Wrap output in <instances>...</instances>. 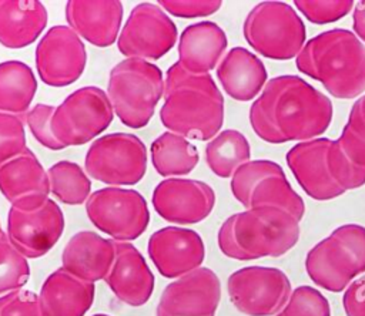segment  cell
<instances>
[{
  "label": "cell",
  "instance_id": "29",
  "mask_svg": "<svg viewBox=\"0 0 365 316\" xmlns=\"http://www.w3.org/2000/svg\"><path fill=\"white\" fill-rule=\"evenodd\" d=\"M150 152L154 169L165 178L188 175L200 159L198 149L190 139L170 131L153 141Z\"/></svg>",
  "mask_w": 365,
  "mask_h": 316
},
{
  "label": "cell",
  "instance_id": "34",
  "mask_svg": "<svg viewBox=\"0 0 365 316\" xmlns=\"http://www.w3.org/2000/svg\"><path fill=\"white\" fill-rule=\"evenodd\" d=\"M27 149L24 121L21 115L0 112V164Z\"/></svg>",
  "mask_w": 365,
  "mask_h": 316
},
{
  "label": "cell",
  "instance_id": "19",
  "mask_svg": "<svg viewBox=\"0 0 365 316\" xmlns=\"http://www.w3.org/2000/svg\"><path fill=\"white\" fill-rule=\"evenodd\" d=\"M329 138L321 137L295 144L287 152V164L304 192L315 201H329L345 191L334 181L327 167Z\"/></svg>",
  "mask_w": 365,
  "mask_h": 316
},
{
  "label": "cell",
  "instance_id": "30",
  "mask_svg": "<svg viewBox=\"0 0 365 316\" xmlns=\"http://www.w3.org/2000/svg\"><path fill=\"white\" fill-rule=\"evenodd\" d=\"M251 158V148L244 134L237 130H222L205 147V162L220 178H230Z\"/></svg>",
  "mask_w": 365,
  "mask_h": 316
},
{
  "label": "cell",
  "instance_id": "28",
  "mask_svg": "<svg viewBox=\"0 0 365 316\" xmlns=\"http://www.w3.org/2000/svg\"><path fill=\"white\" fill-rule=\"evenodd\" d=\"M36 91L37 80L30 65L19 60L0 63V112H29Z\"/></svg>",
  "mask_w": 365,
  "mask_h": 316
},
{
  "label": "cell",
  "instance_id": "37",
  "mask_svg": "<svg viewBox=\"0 0 365 316\" xmlns=\"http://www.w3.org/2000/svg\"><path fill=\"white\" fill-rule=\"evenodd\" d=\"M0 316H43L38 295L31 290H13L0 297Z\"/></svg>",
  "mask_w": 365,
  "mask_h": 316
},
{
  "label": "cell",
  "instance_id": "14",
  "mask_svg": "<svg viewBox=\"0 0 365 316\" xmlns=\"http://www.w3.org/2000/svg\"><path fill=\"white\" fill-rule=\"evenodd\" d=\"M87 64L81 38L68 26H53L36 47V68L40 80L50 87L76 83Z\"/></svg>",
  "mask_w": 365,
  "mask_h": 316
},
{
  "label": "cell",
  "instance_id": "21",
  "mask_svg": "<svg viewBox=\"0 0 365 316\" xmlns=\"http://www.w3.org/2000/svg\"><path fill=\"white\" fill-rule=\"evenodd\" d=\"M124 14L118 0H71L66 3V20L74 33L97 47H108L118 38Z\"/></svg>",
  "mask_w": 365,
  "mask_h": 316
},
{
  "label": "cell",
  "instance_id": "25",
  "mask_svg": "<svg viewBox=\"0 0 365 316\" xmlns=\"http://www.w3.org/2000/svg\"><path fill=\"white\" fill-rule=\"evenodd\" d=\"M217 78L232 100L251 101L267 84V68L250 50L232 47L217 65Z\"/></svg>",
  "mask_w": 365,
  "mask_h": 316
},
{
  "label": "cell",
  "instance_id": "26",
  "mask_svg": "<svg viewBox=\"0 0 365 316\" xmlns=\"http://www.w3.org/2000/svg\"><path fill=\"white\" fill-rule=\"evenodd\" d=\"M47 26V10L36 0H0V44L23 48L34 43Z\"/></svg>",
  "mask_w": 365,
  "mask_h": 316
},
{
  "label": "cell",
  "instance_id": "39",
  "mask_svg": "<svg viewBox=\"0 0 365 316\" xmlns=\"http://www.w3.org/2000/svg\"><path fill=\"white\" fill-rule=\"evenodd\" d=\"M342 306L346 316H365V275L345 289Z\"/></svg>",
  "mask_w": 365,
  "mask_h": 316
},
{
  "label": "cell",
  "instance_id": "27",
  "mask_svg": "<svg viewBox=\"0 0 365 316\" xmlns=\"http://www.w3.org/2000/svg\"><path fill=\"white\" fill-rule=\"evenodd\" d=\"M0 192L10 204L33 194H50L47 171L31 149L0 164Z\"/></svg>",
  "mask_w": 365,
  "mask_h": 316
},
{
  "label": "cell",
  "instance_id": "11",
  "mask_svg": "<svg viewBox=\"0 0 365 316\" xmlns=\"http://www.w3.org/2000/svg\"><path fill=\"white\" fill-rule=\"evenodd\" d=\"M91 223L113 241L128 242L143 235L150 223L144 196L135 189L106 186L94 191L86 202Z\"/></svg>",
  "mask_w": 365,
  "mask_h": 316
},
{
  "label": "cell",
  "instance_id": "31",
  "mask_svg": "<svg viewBox=\"0 0 365 316\" xmlns=\"http://www.w3.org/2000/svg\"><path fill=\"white\" fill-rule=\"evenodd\" d=\"M50 194L66 205L86 204L91 192V181L87 172L76 162L58 161L47 171Z\"/></svg>",
  "mask_w": 365,
  "mask_h": 316
},
{
  "label": "cell",
  "instance_id": "17",
  "mask_svg": "<svg viewBox=\"0 0 365 316\" xmlns=\"http://www.w3.org/2000/svg\"><path fill=\"white\" fill-rule=\"evenodd\" d=\"M215 205L214 189L198 179L165 178L153 192V206L167 222L192 225L204 221Z\"/></svg>",
  "mask_w": 365,
  "mask_h": 316
},
{
  "label": "cell",
  "instance_id": "35",
  "mask_svg": "<svg viewBox=\"0 0 365 316\" xmlns=\"http://www.w3.org/2000/svg\"><path fill=\"white\" fill-rule=\"evenodd\" d=\"M295 7L308 21L314 24H328L345 17L354 7L351 0H295Z\"/></svg>",
  "mask_w": 365,
  "mask_h": 316
},
{
  "label": "cell",
  "instance_id": "8",
  "mask_svg": "<svg viewBox=\"0 0 365 316\" xmlns=\"http://www.w3.org/2000/svg\"><path fill=\"white\" fill-rule=\"evenodd\" d=\"M84 168L90 178L108 186L134 185L147 172V148L134 134H106L88 147Z\"/></svg>",
  "mask_w": 365,
  "mask_h": 316
},
{
  "label": "cell",
  "instance_id": "41",
  "mask_svg": "<svg viewBox=\"0 0 365 316\" xmlns=\"http://www.w3.org/2000/svg\"><path fill=\"white\" fill-rule=\"evenodd\" d=\"M4 235H6V233L3 232V229H1V225H0V239H1Z\"/></svg>",
  "mask_w": 365,
  "mask_h": 316
},
{
  "label": "cell",
  "instance_id": "3",
  "mask_svg": "<svg viewBox=\"0 0 365 316\" xmlns=\"http://www.w3.org/2000/svg\"><path fill=\"white\" fill-rule=\"evenodd\" d=\"M295 65L335 98L351 100L365 91V44L346 28L309 38L295 57Z\"/></svg>",
  "mask_w": 365,
  "mask_h": 316
},
{
  "label": "cell",
  "instance_id": "40",
  "mask_svg": "<svg viewBox=\"0 0 365 316\" xmlns=\"http://www.w3.org/2000/svg\"><path fill=\"white\" fill-rule=\"evenodd\" d=\"M352 26H354V34L361 41H365V0L358 1L355 4L354 14H352Z\"/></svg>",
  "mask_w": 365,
  "mask_h": 316
},
{
  "label": "cell",
  "instance_id": "20",
  "mask_svg": "<svg viewBox=\"0 0 365 316\" xmlns=\"http://www.w3.org/2000/svg\"><path fill=\"white\" fill-rule=\"evenodd\" d=\"M115 258L104 282L118 300L128 306H143L154 290V275L144 256L130 242L114 241Z\"/></svg>",
  "mask_w": 365,
  "mask_h": 316
},
{
  "label": "cell",
  "instance_id": "33",
  "mask_svg": "<svg viewBox=\"0 0 365 316\" xmlns=\"http://www.w3.org/2000/svg\"><path fill=\"white\" fill-rule=\"evenodd\" d=\"M281 316H331L327 297L312 286H298L291 292Z\"/></svg>",
  "mask_w": 365,
  "mask_h": 316
},
{
  "label": "cell",
  "instance_id": "6",
  "mask_svg": "<svg viewBox=\"0 0 365 316\" xmlns=\"http://www.w3.org/2000/svg\"><path fill=\"white\" fill-rule=\"evenodd\" d=\"M305 270L311 280L329 292H342L365 273V226L345 223L309 249Z\"/></svg>",
  "mask_w": 365,
  "mask_h": 316
},
{
  "label": "cell",
  "instance_id": "2",
  "mask_svg": "<svg viewBox=\"0 0 365 316\" xmlns=\"http://www.w3.org/2000/svg\"><path fill=\"white\" fill-rule=\"evenodd\" d=\"M161 124L187 139L210 141L224 122V97L210 74L192 75L175 61L165 74Z\"/></svg>",
  "mask_w": 365,
  "mask_h": 316
},
{
  "label": "cell",
  "instance_id": "24",
  "mask_svg": "<svg viewBox=\"0 0 365 316\" xmlns=\"http://www.w3.org/2000/svg\"><path fill=\"white\" fill-rule=\"evenodd\" d=\"M94 283L84 282L63 268L50 273L38 295L43 316H84L94 300Z\"/></svg>",
  "mask_w": 365,
  "mask_h": 316
},
{
  "label": "cell",
  "instance_id": "23",
  "mask_svg": "<svg viewBox=\"0 0 365 316\" xmlns=\"http://www.w3.org/2000/svg\"><path fill=\"white\" fill-rule=\"evenodd\" d=\"M228 40L225 31L214 21L187 26L178 38V64L192 75L210 74L220 64Z\"/></svg>",
  "mask_w": 365,
  "mask_h": 316
},
{
  "label": "cell",
  "instance_id": "22",
  "mask_svg": "<svg viewBox=\"0 0 365 316\" xmlns=\"http://www.w3.org/2000/svg\"><path fill=\"white\" fill-rule=\"evenodd\" d=\"M115 258L114 241L93 231H80L66 243L61 253V268L70 275L94 283L104 280Z\"/></svg>",
  "mask_w": 365,
  "mask_h": 316
},
{
  "label": "cell",
  "instance_id": "16",
  "mask_svg": "<svg viewBox=\"0 0 365 316\" xmlns=\"http://www.w3.org/2000/svg\"><path fill=\"white\" fill-rule=\"evenodd\" d=\"M221 299V283L210 268H198L165 286L157 316H215Z\"/></svg>",
  "mask_w": 365,
  "mask_h": 316
},
{
  "label": "cell",
  "instance_id": "15",
  "mask_svg": "<svg viewBox=\"0 0 365 316\" xmlns=\"http://www.w3.org/2000/svg\"><path fill=\"white\" fill-rule=\"evenodd\" d=\"M63 231L64 215L51 198L31 209H17L14 206L9 209L7 238L29 259L40 258L51 251Z\"/></svg>",
  "mask_w": 365,
  "mask_h": 316
},
{
  "label": "cell",
  "instance_id": "9",
  "mask_svg": "<svg viewBox=\"0 0 365 316\" xmlns=\"http://www.w3.org/2000/svg\"><path fill=\"white\" fill-rule=\"evenodd\" d=\"M114 118L108 95L98 87L87 85L68 94L51 117V131L64 148L83 145L104 132Z\"/></svg>",
  "mask_w": 365,
  "mask_h": 316
},
{
  "label": "cell",
  "instance_id": "32",
  "mask_svg": "<svg viewBox=\"0 0 365 316\" xmlns=\"http://www.w3.org/2000/svg\"><path fill=\"white\" fill-rule=\"evenodd\" d=\"M29 278L27 258L11 245L6 233L0 239V295L21 289Z\"/></svg>",
  "mask_w": 365,
  "mask_h": 316
},
{
  "label": "cell",
  "instance_id": "10",
  "mask_svg": "<svg viewBox=\"0 0 365 316\" xmlns=\"http://www.w3.org/2000/svg\"><path fill=\"white\" fill-rule=\"evenodd\" d=\"M230 186L234 198L247 209L279 208L299 221L305 214L302 198L294 191L279 164L274 161H248L232 174Z\"/></svg>",
  "mask_w": 365,
  "mask_h": 316
},
{
  "label": "cell",
  "instance_id": "4",
  "mask_svg": "<svg viewBox=\"0 0 365 316\" xmlns=\"http://www.w3.org/2000/svg\"><path fill=\"white\" fill-rule=\"evenodd\" d=\"M299 219L289 212L272 208H250L228 216L220 226V251L237 260L265 256L278 258L292 249L299 239Z\"/></svg>",
  "mask_w": 365,
  "mask_h": 316
},
{
  "label": "cell",
  "instance_id": "36",
  "mask_svg": "<svg viewBox=\"0 0 365 316\" xmlns=\"http://www.w3.org/2000/svg\"><path fill=\"white\" fill-rule=\"evenodd\" d=\"M54 108V105L48 104H36L26 114V122L37 142H40L43 147L48 149L58 151L64 147L58 142V139L54 137L51 131V117Z\"/></svg>",
  "mask_w": 365,
  "mask_h": 316
},
{
  "label": "cell",
  "instance_id": "18",
  "mask_svg": "<svg viewBox=\"0 0 365 316\" xmlns=\"http://www.w3.org/2000/svg\"><path fill=\"white\" fill-rule=\"evenodd\" d=\"M157 270L168 279L181 278L198 268L205 258L202 238L192 229L165 226L155 231L147 245Z\"/></svg>",
  "mask_w": 365,
  "mask_h": 316
},
{
  "label": "cell",
  "instance_id": "43",
  "mask_svg": "<svg viewBox=\"0 0 365 316\" xmlns=\"http://www.w3.org/2000/svg\"><path fill=\"white\" fill-rule=\"evenodd\" d=\"M277 316H281V315H279V313H278V315H277Z\"/></svg>",
  "mask_w": 365,
  "mask_h": 316
},
{
  "label": "cell",
  "instance_id": "13",
  "mask_svg": "<svg viewBox=\"0 0 365 316\" xmlns=\"http://www.w3.org/2000/svg\"><path fill=\"white\" fill-rule=\"evenodd\" d=\"M178 31L170 16L154 3L137 4L123 26L117 48L127 58L158 60L177 43Z\"/></svg>",
  "mask_w": 365,
  "mask_h": 316
},
{
  "label": "cell",
  "instance_id": "12",
  "mask_svg": "<svg viewBox=\"0 0 365 316\" xmlns=\"http://www.w3.org/2000/svg\"><path fill=\"white\" fill-rule=\"evenodd\" d=\"M227 290L235 309L247 316H274L279 313L289 296L291 282L278 268L245 266L232 272Z\"/></svg>",
  "mask_w": 365,
  "mask_h": 316
},
{
  "label": "cell",
  "instance_id": "38",
  "mask_svg": "<svg viewBox=\"0 0 365 316\" xmlns=\"http://www.w3.org/2000/svg\"><path fill=\"white\" fill-rule=\"evenodd\" d=\"M220 0H163L158 6L175 17L181 19H197L208 17L220 10Z\"/></svg>",
  "mask_w": 365,
  "mask_h": 316
},
{
  "label": "cell",
  "instance_id": "5",
  "mask_svg": "<svg viewBox=\"0 0 365 316\" xmlns=\"http://www.w3.org/2000/svg\"><path fill=\"white\" fill-rule=\"evenodd\" d=\"M164 75L153 63L125 58L117 63L108 75L107 95L114 114L133 130L145 127L155 107L164 98Z\"/></svg>",
  "mask_w": 365,
  "mask_h": 316
},
{
  "label": "cell",
  "instance_id": "1",
  "mask_svg": "<svg viewBox=\"0 0 365 316\" xmlns=\"http://www.w3.org/2000/svg\"><path fill=\"white\" fill-rule=\"evenodd\" d=\"M257 137L269 144L319 138L332 121L331 100L304 78L292 74L267 81L250 108Z\"/></svg>",
  "mask_w": 365,
  "mask_h": 316
},
{
  "label": "cell",
  "instance_id": "7",
  "mask_svg": "<svg viewBox=\"0 0 365 316\" xmlns=\"http://www.w3.org/2000/svg\"><path fill=\"white\" fill-rule=\"evenodd\" d=\"M251 48L271 60H289L305 46V24L294 7L282 1H262L251 9L242 26Z\"/></svg>",
  "mask_w": 365,
  "mask_h": 316
},
{
  "label": "cell",
  "instance_id": "42",
  "mask_svg": "<svg viewBox=\"0 0 365 316\" xmlns=\"http://www.w3.org/2000/svg\"><path fill=\"white\" fill-rule=\"evenodd\" d=\"M93 316H108V315H104V313H97V315H93Z\"/></svg>",
  "mask_w": 365,
  "mask_h": 316
}]
</instances>
